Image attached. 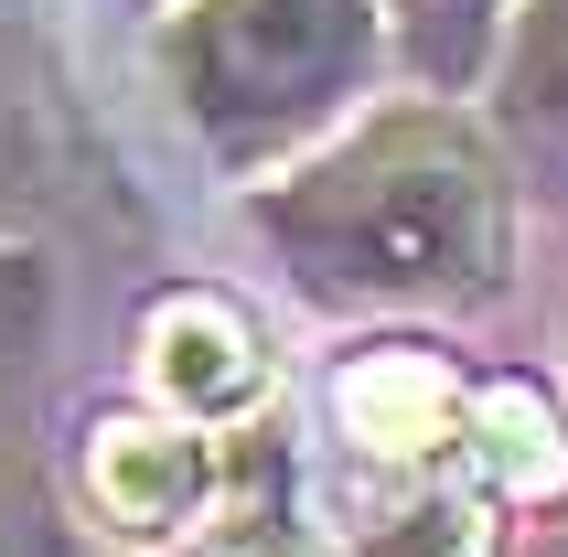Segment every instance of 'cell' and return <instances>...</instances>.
<instances>
[{
  "instance_id": "obj_3",
  "label": "cell",
  "mask_w": 568,
  "mask_h": 557,
  "mask_svg": "<svg viewBox=\"0 0 568 557\" xmlns=\"http://www.w3.org/2000/svg\"><path fill=\"white\" fill-rule=\"evenodd\" d=\"M140 365H151V386L183 407V418H236V407H257V386H268L257 322L236 301H215V290H172V301L151 311V333H140Z\"/></svg>"
},
{
  "instance_id": "obj_9",
  "label": "cell",
  "mask_w": 568,
  "mask_h": 557,
  "mask_svg": "<svg viewBox=\"0 0 568 557\" xmlns=\"http://www.w3.org/2000/svg\"><path fill=\"white\" fill-rule=\"evenodd\" d=\"M494 11L505 0H397V32H408V64L429 87H462L494 43Z\"/></svg>"
},
{
  "instance_id": "obj_5",
  "label": "cell",
  "mask_w": 568,
  "mask_h": 557,
  "mask_svg": "<svg viewBox=\"0 0 568 557\" xmlns=\"http://www.w3.org/2000/svg\"><path fill=\"white\" fill-rule=\"evenodd\" d=\"M344 547L354 557H483V504L462 483H440V462L376 472L344 504Z\"/></svg>"
},
{
  "instance_id": "obj_7",
  "label": "cell",
  "mask_w": 568,
  "mask_h": 557,
  "mask_svg": "<svg viewBox=\"0 0 568 557\" xmlns=\"http://www.w3.org/2000/svg\"><path fill=\"white\" fill-rule=\"evenodd\" d=\"M473 450H483V472H494L505 494H526V504L568 494V429H558V407H547L537 386H515V375L473 397Z\"/></svg>"
},
{
  "instance_id": "obj_2",
  "label": "cell",
  "mask_w": 568,
  "mask_h": 557,
  "mask_svg": "<svg viewBox=\"0 0 568 557\" xmlns=\"http://www.w3.org/2000/svg\"><path fill=\"white\" fill-rule=\"evenodd\" d=\"M172 75L225 161H268L376 75V0H193Z\"/></svg>"
},
{
  "instance_id": "obj_12",
  "label": "cell",
  "mask_w": 568,
  "mask_h": 557,
  "mask_svg": "<svg viewBox=\"0 0 568 557\" xmlns=\"http://www.w3.org/2000/svg\"><path fill=\"white\" fill-rule=\"evenodd\" d=\"M0 557H87V547L64 526H43V515H11V526H0Z\"/></svg>"
},
{
  "instance_id": "obj_8",
  "label": "cell",
  "mask_w": 568,
  "mask_h": 557,
  "mask_svg": "<svg viewBox=\"0 0 568 557\" xmlns=\"http://www.w3.org/2000/svg\"><path fill=\"white\" fill-rule=\"evenodd\" d=\"M505 87H515V119L568 161V0H526V32H515V75Z\"/></svg>"
},
{
  "instance_id": "obj_10",
  "label": "cell",
  "mask_w": 568,
  "mask_h": 557,
  "mask_svg": "<svg viewBox=\"0 0 568 557\" xmlns=\"http://www.w3.org/2000/svg\"><path fill=\"white\" fill-rule=\"evenodd\" d=\"M32 333H43V269L32 257H0V386L32 354Z\"/></svg>"
},
{
  "instance_id": "obj_11",
  "label": "cell",
  "mask_w": 568,
  "mask_h": 557,
  "mask_svg": "<svg viewBox=\"0 0 568 557\" xmlns=\"http://www.w3.org/2000/svg\"><path fill=\"white\" fill-rule=\"evenodd\" d=\"M215 557H322V536H312V526H290L280 504H268V515H247V526L225 536Z\"/></svg>"
},
{
  "instance_id": "obj_1",
  "label": "cell",
  "mask_w": 568,
  "mask_h": 557,
  "mask_svg": "<svg viewBox=\"0 0 568 557\" xmlns=\"http://www.w3.org/2000/svg\"><path fill=\"white\" fill-rule=\"evenodd\" d=\"M268 236L312 301H483L505 278V172L462 119L408 108L268 193Z\"/></svg>"
},
{
  "instance_id": "obj_6",
  "label": "cell",
  "mask_w": 568,
  "mask_h": 557,
  "mask_svg": "<svg viewBox=\"0 0 568 557\" xmlns=\"http://www.w3.org/2000/svg\"><path fill=\"white\" fill-rule=\"evenodd\" d=\"M344 429H354V450H365L376 472L440 462V439H450V375L429 365V354H376V365H354L344 375Z\"/></svg>"
},
{
  "instance_id": "obj_4",
  "label": "cell",
  "mask_w": 568,
  "mask_h": 557,
  "mask_svg": "<svg viewBox=\"0 0 568 557\" xmlns=\"http://www.w3.org/2000/svg\"><path fill=\"white\" fill-rule=\"evenodd\" d=\"M87 494L119 536H183L215 494V462L204 439L151 429V418H97L87 429Z\"/></svg>"
}]
</instances>
